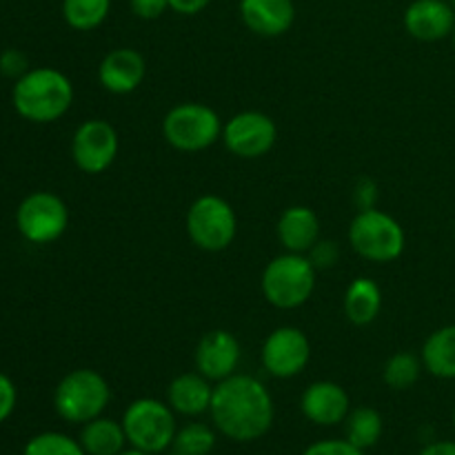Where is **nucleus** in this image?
<instances>
[{"label": "nucleus", "instance_id": "nucleus-1", "mask_svg": "<svg viewBox=\"0 0 455 455\" xmlns=\"http://www.w3.org/2000/svg\"><path fill=\"white\" fill-rule=\"evenodd\" d=\"M209 416L220 435L234 443H253L274 425V398L258 378L234 373L213 385Z\"/></svg>", "mask_w": 455, "mask_h": 455}, {"label": "nucleus", "instance_id": "nucleus-2", "mask_svg": "<svg viewBox=\"0 0 455 455\" xmlns=\"http://www.w3.org/2000/svg\"><path fill=\"white\" fill-rule=\"evenodd\" d=\"M12 98L18 114L29 123H56L74 102V84L62 71L38 67L16 80Z\"/></svg>", "mask_w": 455, "mask_h": 455}, {"label": "nucleus", "instance_id": "nucleus-3", "mask_svg": "<svg viewBox=\"0 0 455 455\" xmlns=\"http://www.w3.org/2000/svg\"><path fill=\"white\" fill-rule=\"evenodd\" d=\"M260 287L275 309H298L314 296L315 265L307 253H280L262 271Z\"/></svg>", "mask_w": 455, "mask_h": 455}, {"label": "nucleus", "instance_id": "nucleus-4", "mask_svg": "<svg viewBox=\"0 0 455 455\" xmlns=\"http://www.w3.org/2000/svg\"><path fill=\"white\" fill-rule=\"evenodd\" d=\"M109 403V382L96 369H74L58 382L53 391V409L71 425H84L102 416Z\"/></svg>", "mask_w": 455, "mask_h": 455}, {"label": "nucleus", "instance_id": "nucleus-5", "mask_svg": "<svg viewBox=\"0 0 455 455\" xmlns=\"http://www.w3.org/2000/svg\"><path fill=\"white\" fill-rule=\"evenodd\" d=\"M349 244L360 258L378 265L398 260L407 247L403 225L376 207L360 209L349 225Z\"/></svg>", "mask_w": 455, "mask_h": 455}, {"label": "nucleus", "instance_id": "nucleus-6", "mask_svg": "<svg viewBox=\"0 0 455 455\" xmlns=\"http://www.w3.org/2000/svg\"><path fill=\"white\" fill-rule=\"evenodd\" d=\"M123 429L129 447L147 453H164L173 447L178 434L176 411L156 398H138L124 409Z\"/></svg>", "mask_w": 455, "mask_h": 455}, {"label": "nucleus", "instance_id": "nucleus-7", "mask_svg": "<svg viewBox=\"0 0 455 455\" xmlns=\"http://www.w3.org/2000/svg\"><path fill=\"white\" fill-rule=\"evenodd\" d=\"M222 120L203 102H180L163 118V136L173 149L194 154L216 145L222 138Z\"/></svg>", "mask_w": 455, "mask_h": 455}, {"label": "nucleus", "instance_id": "nucleus-8", "mask_svg": "<svg viewBox=\"0 0 455 455\" xmlns=\"http://www.w3.org/2000/svg\"><path fill=\"white\" fill-rule=\"evenodd\" d=\"M187 235L198 249L209 253L225 251L231 247L238 231V218L234 207L220 196H200L187 212Z\"/></svg>", "mask_w": 455, "mask_h": 455}, {"label": "nucleus", "instance_id": "nucleus-9", "mask_svg": "<svg viewBox=\"0 0 455 455\" xmlns=\"http://www.w3.org/2000/svg\"><path fill=\"white\" fill-rule=\"evenodd\" d=\"M16 227L31 244L56 243L69 227V209L52 191H34L16 212Z\"/></svg>", "mask_w": 455, "mask_h": 455}, {"label": "nucleus", "instance_id": "nucleus-10", "mask_svg": "<svg viewBox=\"0 0 455 455\" xmlns=\"http://www.w3.org/2000/svg\"><path fill=\"white\" fill-rule=\"evenodd\" d=\"M118 133L102 118L84 120L71 138V158L76 167L89 176L107 172L118 156Z\"/></svg>", "mask_w": 455, "mask_h": 455}, {"label": "nucleus", "instance_id": "nucleus-11", "mask_svg": "<svg viewBox=\"0 0 455 455\" xmlns=\"http://www.w3.org/2000/svg\"><path fill=\"white\" fill-rule=\"evenodd\" d=\"M278 138L274 118L262 111H240L222 127V142L229 154L244 160H256L269 154Z\"/></svg>", "mask_w": 455, "mask_h": 455}, {"label": "nucleus", "instance_id": "nucleus-12", "mask_svg": "<svg viewBox=\"0 0 455 455\" xmlns=\"http://www.w3.org/2000/svg\"><path fill=\"white\" fill-rule=\"evenodd\" d=\"M311 342L298 327H278L262 342V367L274 378H296L309 364Z\"/></svg>", "mask_w": 455, "mask_h": 455}, {"label": "nucleus", "instance_id": "nucleus-13", "mask_svg": "<svg viewBox=\"0 0 455 455\" xmlns=\"http://www.w3.org/2000/svg\"><path fill=\"white\" fill-rule=\"evenodd\" d=\"M196 371L207 380L222 382L234 376L240 364V342L225 329H213L200 338L194 354Z\"/></svg>", "mask_w": 455, "mask_h": 455}, {"label": "nucleus", "instance_id": "nucleus-14", "mask_svg": "<svg viewBox=\"0 0 455 455\" xmlns=\"http://www.w3.org/2000/svg\"><path fill=\"white\" fill-rule=\"evenodd\" d=\"M300 411L309 422L318 427H336L347 420L351 400L345 387L331 380L311 382L300 398Z\"/></svg>", "mask_w": 455, "mask_h": 455}, {"label": "nucleus", "instance_id": "nucleus-15", "mask_svg": "<svg viewBox=\"0 0 455 455\" xmlns=\"http://www.w3.org/2000/svg\"><path fill=\"white\" fill-rule=\"evenodd\" d=\"M404 29L422 43H438L453 36L455 9L449 0H413L404 12Z\"/></svg>", "mask_w": 455, "mask_h": 455}, {"label": "nucleus", "instance_id": "nucleus-16", "mask_svg": "<svg viewBox=\"0 0 455 455\" xmlns=\"http://www.w3.org/2000/svg\"><path fill=\"white\" fill-rule=\"evenodd\" d=\"M147 74V62L140 52L132 47H120L107 53L98 65V83L102 89L116 96L136 92Z\"/></svg>", "mask_w": 455, "mask_h": 455}, {"label": "nucleus", "instance_id": "nucleus-17", "mask_svg": "<svg viewBox=\"0 0 455 455\" xmlns=\"http://www.w3.org/2000/svg\"><path fill=\"white\" fill-rule=\"evenodd\" d=\"M238 12L247 29L262 38L287 34L296 20L293 0H240Z\"/></svg>", "mask_w": 455, "mask_h": 455}, {"label": "nucleus", "instance_id": "nucleus-18", "mask_svg": "<svg viewBox=\"0 0 455 455\" xmlns=\"http://www.w3.org/2000/svg\"><path fill=\"white\" fill-rule=\"evenodd\" d=\"M213 398V382L203 373L191 371L173 378L167 387V404L185 418H198L209 413Z\"/></svg>", "mask_w": 455, "mask_h": 455}, {"label": "nucleus", "instance_id": "nucleus-19", "mask_svg": "<svg viewBox=\"0 0 455 455\" xmlns=\"http://www.w3.org/2000/svg\"><path fill=\"white\" fill-rule=\"evenodd\" d=\"M275 234H278V240L284 247V251L309 253L320 240L318 213L309 207H302V204L284 209V213L278 220V227H275Z\"/></svg>", "mask_w": 455, "mask_h": 455}, {"label": "nucleus", "instance_id": "nucleus-20", "mask_svg": "<svg viewBox=\"0 0 455 455\" xmlns=\"http://www.w3.org/2000/svg\"><path fill=\"white\" fill-rule=\"evenodd\" d=\"M78 443L83 444L87 455H118L129 444L123 422L111 420V418L105 416L84 422L83 429H80Z\"/></svg>", "mask_w": 455, "mask_h": 455}, {"label": "nucleus", "instance_id": "nucleus-21", "mask_svg": "<svg viewBox=\"0 0 455 455\" xmlns=\"http://www.w3.org/2000/svg\"><path fill=\"white\" fill-rule=\"evenodd\" d=\"M382 291L376 280L355 278L345 291V315L355 327H367L380 315Z\"/></svg>", "mask_w": 455, "mask_h": 455}, {"label": "nucleus", "instance_id": "nucleus-22", "mask_svg": "<svg viewBox=\"0 0 455 455\" xmlns=\"http://www.w3.org/2000/svg\"><path fill=\"white\" fill-rule=\"evenodd\" d=\"M422 364L440 380H455V324L435 329L422 345Z\"/></svg>", "mask_w": 455, "mask_h": 455}, {"label": "nucleus", "instance_id": "nucleus-23", "mask_svg": "<svg viewBox=\"0 0 455 455\" xmlns=\"http://www.w3.org/2000/svg\"><path fill=\"white\" fill-rule=\"evenodd\" d=\"M382 431H385V422L373 407L351 409L345 420V438L363 451L380 443Z\"/></svg>", "mask_w": 455, "mask_h": 455}, {"label": "nucleus", "instance_id": "nucleus-24", "mask_svg": "<svg viewBox=\"0 0 455 455\" xmlns=\"http://www.w3.org/2000/svg\"><path fill=\"white\" fill-rule=\"evenodd\" d=\"M111 12V0H62V18L76 31L98 29Z\"/></svg>", "mask_w": 455, "mask_h": 455}, {"label": "nucleus", "instance_id": "nucleus-25", "mask_svg": "<svg viewBox=\"0 0 455 455\" xmlns=\"http://www.w3.org/2000/svg\"><path fill=\"white\" fill-rule=\"evenodd\" d=\"M425 369L422 364V358L409 354V351H398V354L391 355L385 363V369H382V380L389 389L404 391L411 389L418 380H420V373Z\"/></svg>", "mask_w": 455, "mask_h": 455}, {"label": "nucleus", "instance_id": "nucleus-26", "mask_svg": "<svg viewBox=\"0 0 455 455\" xmlns=\"http://www.w3.org/2000/svg\"><path fill=\"white\" fill-rule=\"evenodd\" d=\"M216 447V427L204 422H189L180 427L173 438V451L185 455H209Z\"/></svg>", "mask_w": 455, "mask_h": 455}, {"label": "nucleus", "instance_id": "nucleus-27", "mask_svg": "<svg viewBox=\"0 0 455 455\" xmlns=\"http://www.w3.org/2000/svg\"><path fill=\"white\" fill-rule=\"evenodd\" d=\"M22 455H87L83 444L60 431H44L25 444Z\"/></svg>", "mask_w": 455, "mask_h": 455}, {"label": "nucleus", "instance_id": "nucleus-28", "mask_svg": "<svg viewBox=\"0 0 455 455\" xmlns=\"http://www.w3.org/2000/svg\"><path fill=\"white\" fill-rule=\"evenodd\" d=\"M302 455H367V451H363V449H358L355 444H351L347 438H329L309 444V447L302 451Z\"/></svg>", "mask_w": 455, "mask_h": 455}, {"label": "nucleus", "instance_id": "nucleus-29", "mask_svg": "<svg viewBox=\"0 0 455 455\" xmlns=\"http://www.w3.org/2000/svg\"><path fill=\"white\" fill-rule=\"evenodd\" d=\"M27 67H29L27 56L22 52H18V49H7V52L0 56V71H3L4 76H9V78H22V76L29 71Z\"/></svg>", "mask_w": 455, "mask_h": 455}, {"label": "nucleus", "instance_id": "nucleus-30", "mask_svg": "<svg viewBox=\"0 0 455 455\" xmlns=\"http://www.w3.org/2000/svg\"><path fill=\"white\" fill-rule=\"evenodd\" d=\"M129 4H132L133 16L142 20H156L169 9V0H132Z\"/></svg>", "mask_w": 455, "mask_h": 455}, {"label": "nucleus", "instance_id": "nucleus-31", "mask_svg": "<svg viewBox=\"0 0 455 455\" xmlns=\"http://www.w3.org/2000/svg\"><path fill=\"white\" fill-rule=\"evenodd\" d=\"M16 400H18V394L12 378L0 373V422H4L9 416H12L13 409H16Z\"/></svg>", "mask_w": 455, "mask_h": 455}, {"label": "nucleus", "instance_id": "nucleus-32", "mask_svg": "<svg viewBox=\"0 0 455 455\" xmlns=\"http://www.w3.org/2000/svg\"><path fill=\"white\" fill-rule=\"evenodd\" d=\"M309 253H311V262L315 265V269L333 265L338 258V249L333 247V243H318Z\"/></svg>", "mask_w": 455, "mask_h": 455}, {"label": "nucleus", "instance_id": "nucleus-33", "mask_svg": "<svg viewBox=\"0 0 455 455\" xmlns=\"http://www.w3.org/2000/svg\"><path fill=\"white\" fill-rule=\"evenodd\" d=\"M212 4V0H169V9H173L180 16H196L204 12Z\"/></svg>", "mask_w": 455, "mask_h": 455}, {"label": "nucleus", "instance_id": "nucleus-34", "mask_svg": "<svg viewBox=\"0 0 455 455\" xmlns=\"http://www.w3.org/2000/svg\"><path fill=\"white\" fill-rule=\"evenodd\" d=\"M418 455H455V440H438L427 444Z\"/></svg>", "mask_w": 455, "mask_h": 455}, {"label": "nucleus", "instance_id": "nucleus-35", "mask_svg": "<svg viewBox=\"0 0 455 455\" xmlns=\"http://www.w3.org/2000/svg\"><path fill=\"white\" fill-rule=\"evenodd\" d=\"M118 455H154V453H147V451H140V449H124L123 453H118Z\"/></svg>", "mask_w": 455, "mask_h": 455}, {"label": "nucleus", "instance_id": "nucleus-36", "mask_svg": "<svg viewBox=\"0 0 455 455\" xmlns=\"http://www.w3.org/2000/svg\"><path fill=\"white\" fill-rule=\"evenodd\" d=\"M164 455H185V453H178V451H173V449H172V451H169V453H164Z\"/></svg>", "mask_w": 455, "mask_h": 455}, {"label": "nucleus", "instance_id": "nucleus-37", "mask_svg": "<svg viewBox=\"0 0 455 455\" xmlns=\"http://www.w3.org/2000/svg\"><path fill=\"white\" fill-rule=\"evenodd\" d=\"M449 4H451V7L455 9V0H449Z\"/></svg>", "mask_w": 455, "mask_h": 455}, {"label": "nucleus", "instance_id": "nucleus-38", "mask_svg": "<svg viewBox=\"0 0 455 455\" xmlns=\"http://www.w3.org/2000/svg\"><path fill=\"white\" fill-rule=\"evenodd\" d=\"M453 429H455V409H453Z\"/></svg>", "mask_w": 455, "mask_h": 455}, {"label": "nucleus", "instance_id": "nucleus-39", "mask_svg": "<svg viewBox=\"0 0 455 455\" xmlns=\"http://www.w3.org/2000/svg\"><path fill=\"white\" fill-rule=\"evenodd\" d=\"M453 44H455V29H453Z\"/></svg>", "mask_w": 455, "mask_h": 455}]
</instances>
